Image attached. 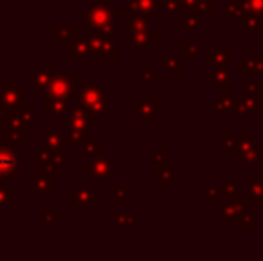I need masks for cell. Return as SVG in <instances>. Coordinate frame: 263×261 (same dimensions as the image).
Listing matches in <instances>:
<instances>
[{
    "label": "cell",
    "instance_id": "22",
    "mask_svg": "<svg viewBox=\"0 0 263 261\" xmlns=\"http://www.w3.org/2000/svg\"><path fill=\"white\" fill-rule=\"evenodd\" d=\"M240 13L238 2H226L224 4V15L226 16H236Z\"/></svg>",
    "mask_w": 263,
    "mask_h": 261
},
{
    "label": "cell",
    "instance_id": "8",
    "mask_svg": "<svg viewBox=\"0 0 263 261\" xmlns=\"http://www.w3.org/2000/svg\"><path fill=\"white\" fill-rule=\"evenodd\" d=\"M240 163H254V165L263 163V149L256 145L251 151L242 152V154H240Z\"/></svg>",
    "mask_w": 263,
    "mask_h": 261
},
{
    "label": "cell",
    "instance_id": "14",
    "mask_svg": "<svg viewBox=\"0 0 263 261\" xmlns=\"http://www.w3.org/2000/svg\"><path fill=\"white\" fill-rule=\"evenodd\" d=\"M222 190H224V195H228V197H235V195L240 193V182L224 179L222 181Z\"/></svg>",
    "mask_w": 263,
    "mask_h": 261
},
{
    "label": "cell",
    "instance_id": "5",
    "mask_svg": "<svg viewBox=\"0 0 263 261\" xmlns=\"http://www.w3.org/2000/svg\"><path fill=\"white\" fill-rule=\"evenodd\" d=\"M231 107H233V93L229 90H226L215 100V113L217 115H231Z\"/></svg>",
    "mask_w": 263,
    "mask_h": 261
},
{
    "label": "cell",
    "instance_id": "24",
    "mask_svg": "<svg viewBox=\"0 0 263 261\" xmlns=\"http://www.w3.org/2000/svg\"><path fill=\"white\" fill-rule=\"evenodd\" d=\"M251 9L252 13L263 16V0H251Z\"/></svg>",
    "mask_w": 263,
    "mask_h": 261
},
{
    "label": "cell",
    "instance_id": "21",
    "mask_svg": "<svg viewBox=\"0 0 263 261\" xmlns=\"http://www.w3.org/2000/svg\"><path fill=\"white\" fill-rule=\"evenodd\" d=\"M219 197H224V190L222 188H208V193H206V202L208 204H215Z\"/></svg>",
    "mask_w": 263,
    "mask_h": 261
},
{
    "label": "cell",
    "instance_id": "7",
    "mask_svg": "<svg viewBox=\"0 0 263 261\" xmlns=\"http://www.w3.org/2000/svg\"><path fill=\"white\" fill-rule=\"evenodd\" d=\"M213 210L217 211V213L222 215V220L226 222H231V220H238L240 213L235 210V206L233 204H213Z\"/></svg>",
    "mask_w": 263,
    "mask_h": 261
},
{
    "label": "cell",
    "instance_id": "10",
    "mask_svg": "<svg viewBox=\"0 0 263 261\" xmlns=\"http://www.w3.org/2000/svg\"><path fill=\"white\" fill-rule=\"evenodd\" d=\"M160 8L165 9L169 15L172 16H177V18H183V6H181V0H163V2H160Z\"/></svg>",
    "mask_w": 263,
    "mask_h": 261
},
{
    "label": "cell",
    "instance_id": "20",
    "mask_svg": "<svg viewBox=\"0 0 263 261\" xmlns=\"http://www.w3.org/2000/svg\"><path fill=\"white\" fill-rule=\"evenodd\" d=\"M238 72L242 76H249V74H254L252 70V59L251 57H240L238 61Z\"/></svg>",
    "mask_w": 263,
    "mask_h": 261
},
{
    "label": "cell",
    "instance_id": "25",
    "mask_svg": "<svg viewBox=\"0 0 263 261\" xmlns=\"http://www.w3.org/2000/svg\"><path fill=\"white\" fill-rule=\"evenodd\" d=\"M252 70H254V74H261L263 76V57L252 59Z\"/></svg>",
    "mask_w": 263,
    "mask_h": 261
},
{
    "label": "cell",
    "instance_id": "19",
    "mask_svg": "<svg viewBox=\"0 0 263 261\" xmlns=\"http://www.w3.org/2000/svg\"><path fill=\"white\" fill-rule=\"evenodd\" d=\"M231 115L233 116H244V115H247V109H245L244 99H235V97H233Z\"/></svg>",
    "mask_w": 263,
    "mask_h": 261
},
{
    "label": "cell",
    "instance_id": "16",
    "mask_svg": "<svg viewBox=\"0 0 263 261\" xmlns=\"http://www.w3.org/2000/svg\"><path fill=\"white\" fill-rule=\"evenodd\" d=\"M181 48H183L185 57H197V54H199V43L197 41H183Z\"/></svg>",
    "mask_w": 263,
    "mask_h": 261
},
{
    "label": "cell",
    "instance_id": "15",
    "mask_svg": "<svg viewBox=\"0 0 263 261\" xmlns=\"http://www.w3.org/2000/svg\"><path fill=\"white\" fill-rule=\"evenodd\" d=\"M160 64H161V67H165L167 70L174 72V74H181V72H183V67H181V59H177V57H172V59H165V57H161Z\"/></svg>",
    "mask_w": 263,
    "mask_h": 261
},
{
    "label": "cell",
    "instance_id": "1",
    "mask_svg": "<svg viewBox=\"0 0 263 261\" xmlns=\"http://www.w3.org/2000/svg\"><path fill=\"white\" fill-rule=\"evenodd\" d=\"M233 52L229 48H208L206 50V64L208 67L226 68L229 67Z\"/></svg>",
    "mask_w": 263,
    "mask_h": 261
},
{
    "label": "cell",
    "instance_id": "17",
    "mask_svg": "<svg viewBox=\"0 0 263 261\" xmlns=\"http://www.w3.org/2000/svg\"><path fill=\"white\" fill-rule=\"evenodd\" d=\"M231 204L235 206V210L238 211L240 215H242V211L247 210V204H249V195H235V197H231Z\"/></svg>",
    "mask_w": 263,
    "mask_h": 261
},
{
    "label": "cell",
    "instance_id": "6",
    "mask_svg": "<svg viewBox=\"0 0 263 261\" xmlns=\"http://www.w3.org/2000/svg\"><path fill=\"white\" fill-rule=\"evenodd\" d=\"M247 191H249V197H252L256 204L261 206L263 204V181H259V179H249Z\"/></svg>",
    "mask_w": 263,
    "mask_h": 261
},
{
    "label": "cell",
    "instance_id": "13",
    "mask_svg": "<svg viewBox=\"0 0 263 261\" xmlns=\"http://www.w3.org/2000/svg\"><path fill=\"white\" fill-rule=\"evenodd\" d=\"M238 145H240V154H242V152H247V151H251V149H254L256 142H254V138H249L247 130H240L238 133Z\"/></svg>",
    "mask_w": 263,
    "mask_h": 261
},
{
    "label": "cell",
    "instance_id": "26",
    "mask_svg": "<svg viewBox=\"0 0 263 261\" xmlns=\"http://www.w3.org/2000/svg\"><path fill=\"white\" fill-rule=\"evenodd\" d=\"M252 113L258 116H263V99H258L256 97V102H254V109H252Z\"/></svg>",
    "mask_w": 263,
    "mask_h": 261
},
{
    "label": "cell",
    "instance_id": "3",
    "mask_svg": "<svg viewBox=\"0 0 263 261\" xmlns=\"http://www.w3.org/2000/svg\"><path fill=\"white\" fill-rule=\"evenodd\" d=\"M206 81L212 83L217 91H222L224 84L233 81V76H231V72L228 70V67H226V68H219V70L213 72V74H208V76H206Z\"/></svg>",
    "mask_w": 263,
    "mask_h": 261
},
{
    "label": "cell",
    "instance_id": "12",
    "mask_svg": "<svg viewBox=\"0 0 263 261\" xmlns=\"http://www.w3.org/2000/svg\"><path fill=\"white\" fill-rule=\"evenodd\" d=\"M197 31H199V15L190 11V15L183 20V32L190 34V32H197Z\"/></svg>",
    "mask_w": 263,
    "mask_h": 261
},
{
    "label": "cell",
    "instance_id": "27",
    "mask_svg": "<svg viewBox=\"0 0 263 261\" xmlns=\"http://www.w3.org/2000/svg\"><path fill=\"white\" fill-rule=\"evenodd\" d=\"M181 6H183V9L193 11V9H195V0H181ZM193 13H195V11H193Z\"/></svg>",
    "mask_w": 263,
    "mask_h": 261
},
{
    "label": "cell",
    "instance_id": "4",
    "mask_svg": "<svg viewBox=\"0 0 263 261\" xmlns=\"http://www.w3.org/2000/svg\"><path fill=\"white\" fill-rule=\"evenodd\" d=\"M222 154H226V156L240 154L238 140L233 136L231 130H224V133H222Z\"/></svg>",
    "mask_w": 263,
    "mask_h": 261
},
{
    "label": "cell",
    "instance_id": "9",
    "mask_svg": "<svg viewBox=\"0 0 263 261\" xmlns=\"http://www.w3.org/2000/svg\"><path fill=\"white\" fill-rule=\"evenodd\" d=\"M160 184L167 186V188H172L174 186V165L169 163V165H161L160 166Z\"/></svg>",
    "mask_w": 263,
    "mask_h": 261
},
{
    "label": "cell",
    "instance_id": "18",
    "mask_svg": "<svg viewBox=\"0 0 263 261\" xmlns=\"http://www.w3.org/2000/svg\"><path fill=\"white\" fill-rule=\"evenodd\" d=\"M213 8H215V0H195V9L193 11L197 15H204V13H208Z\"/></svg>",
    "mask_w": 263,
    "mask_h": 261
},
{
    "label": "cell",
    "instance_id": "23",
    "mask_svg": "<svg viewBox=\"0 0 263 261\" xmlns=\"http://www.w3.org/2000/svg\"><path fill=\"white\" fill-rule=\"evenodd\" d=\"M261 90H263V81H254V83L247 84V95L249 97H256V93Z\"/></svg>",
    "mask_w": 263,
    "mask_h": 261
},
{
    "label": "cell",
    "instance_id": "2",
    "mask_svg": "<svg viewBox=\"0 0 263 261\" xmlns=\"http://www.w3.org/2000/svg\"><path fill=\"white\" fill-rule=\"evenodd\" d=\"M240 25H244L247 31L254 32V34H263V16L256 15V13H238Z\"/></svg>",
    "mask_w": 263,
    "mask_h": 261
},
{
    "label": "cell",
    "instance_id": "11",
    "mask_svg": "<svg viewBox=\"0 0 263 261\" xmlns=\"http://www.w3.org/2000/svg\"><path fill=\"white\" fill-rule=\"evenodd\" d=\"M238 226L242 229H254L256 227V213L254 211H247L244 210L242 215L238 217Z\"/></svg>",
    "mask_w": 263,
    "mask_h": 261
}]
</instances>
